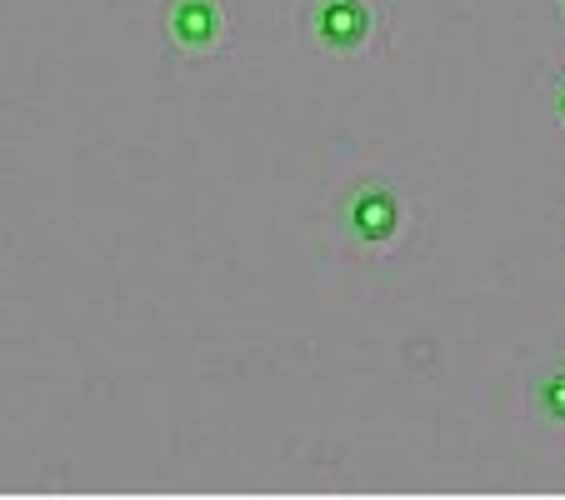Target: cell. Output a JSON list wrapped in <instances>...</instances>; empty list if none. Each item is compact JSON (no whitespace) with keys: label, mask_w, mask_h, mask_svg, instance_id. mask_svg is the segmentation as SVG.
I'll list each match as a JSON object with an SVG mask.
<instances>
[{"label":"cell","mask_w":565,"mask_h":500,"mask_svg":"<svg viewBox=\"0 0 565 500\" xmlns=\"http://www.w3.org/2000/svg\"><path fill=\"white\" fill-rule=\"evenodd\" d=\"M401 231V195L385 181H361L345 195V235L361 245H385Z\"/></svg>","instance_id":"6da1fadb"},{"label":"cell","mask_w":565,"mask_h":500,"mask_svg":"<svg viewBox=\"0 0 565 500\" xmlns=\"http://www.w3.org/2000/svg\"><path fill=\"white\" fill-rule=\"evenodd\" d=\"M310 31L331 51H361L371 41V6L365 0H316Z\"/></svg>","instance_id":"7a4b0ae2"},{"label":"cell","mask_w":565,"mask_h":500,"mask_svg":"<svg viewBox=\"0 0 565 500\" xmlns=\"http://www.w3.org/2000/svg\"><path fill=\"white\" fill-rule=\"evenodd\" d=\"M166 31L181 51L201 55L221 41V6L215 0H171V11H166Z\"/></svg>","instance_id":"3957f363"},{"label":"cell","mask_w":565,"mask_h":500,"mask_svg":"<svg viewBox=\"0 0 565 500\" xmlns=\"http://www.w3.org/2000/svg\"><path fill=\"white\" fill-rule=\"evenodd\" d=\"M531 405L545 421H565V365H545L531 381Z\"/></svg>","instance_id":"277c9868"},{"label":"cell","mask_w":565,"mask_h":500,"mask_svg":"<svg viewBox=\"0 0 565 500\" xmlns=\"http://www.w3.org/2000/svg\"><path fill=\"white\" fill-rule=\"evenodd\" d=\"M555 110H561V120H565V81H561V96H555Z\"/></svg>","instance_id":"5b68a950"}]
</instances>
